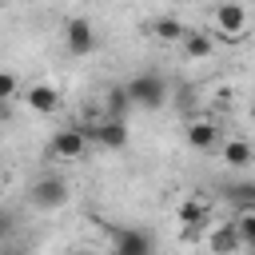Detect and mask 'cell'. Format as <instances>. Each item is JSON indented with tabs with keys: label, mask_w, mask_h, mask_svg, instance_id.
Returning a JSON list of instances; mask_svg holds the SVG:
<instances>
[{
	"label": "cell",
	"mask_w": 255,
	"mask_h": 255,
	"mask_svg": "<svg viewBox=\"0 0 255 255\" xmlns=\"http://www.w3.org/2000/svg\"><path fill=\"white\" fill-rule=\"evenodd\" d=\"M128 92V104L131 108H143V112H159L167 100H171V84L159 76V72H139L124 84Z\"/></svg>",
	"instance_id": "1"
},
{
	"label": "cell",
	"mask_w": 255,
	"mask_h": 255,
	"mask_svg": "<svg viewBox=\"0 0 255 255\" xmlns=\"http://www.w3.org/2000/svg\"><path fill=\"white\" fill-rule=\"evenodd\" d=\"M68 195H72V191H68L64 175H40V179L28 187V203L40 207V211H56V207H64Z\"/></svg>",
	"instance_id": "2"
},
{
	"label": "cell",
	"mask_w": 255,
	"mask_h": 255,
	"mask_svg": "<svg viewBox=\"0 0 255 255\" xmlns=\"http://www.w3.org/2000/svg\"><path fill=\"white\" fill-rule=\"evenodd\" d=\"M96 44H100V36H96V24H92L88 16L64 20V48H68L72 56H92Z\"/></svg>",
	"instance_id": "3"
},
{
	"label": "cell",
	"mask_w": 255,
	"mask_h": 255,
	"mask_svg": "<svg viewBox=\"0 0 255 255\" xmlns=\"http://www.w3.org/2000/svg\"><path fill=\"white\" fill-rule=\"evenodd\" d=\"M88 143H92V135H88L80 124H72V128H60V131L52 135V159H84Z\"/></svg>",
	"instance_id": "4"
},
{
	"label": "cell",
	"mask_w": 255,
	"mask_h": 255,
	"mask_svg": "<svg viewBox=\"0 0 255 255\" xmlns=\"http://www.w3.org/2000/svg\"><path fill=\"white\" fill-rule=\"evenodd\" d=\"M215 28L223 40H243L247 36V8L239 0H223L215 8Z\"/></svg>",
	"instance_id": "5"
},
{
	"label": "cell",
	"mask_w": 255,
	"mask_h": 255,
	"mask_svg": "<svg viewBox=\"0 0 255 255\" xmlns=\"http://www.w3.org/2000/svg\"><path fill=\"white\" fill-rule=\"evenodd\" d=\"M175 219H179V239H183V243L199 239V235L211 227V223H207L211 215H207V207H203L199 199H183V203H179V211H175Z\"/></svg>",
	"instance_id": "6"
},
{
	"label": "cell",
	"mask_w": 255,
	"mask_h": 255,
	"mask_svg": "<svg viewBox=\"0 0 255 255\" xmlns=\"http://www.w3.org/2000/svg\"><path fill=\"white\" fill-rule=\"evenodd\" d=\"M183 139H187L191 151H207V147H215L219 128H215V120H207V116H191V120L183 124Z\"/></svg>",
	"instance_id": "7"
},
{
	"label": "cell",
	"mask_w": 255,
	"mask_h": 255,
	"mask_svg": "<svg viewBox=\"0 0 255 255\" xmlns=\"http://www.w3.org/2000/svg\"><path fill=\"white\" fill-rule=\"evenodd\" d=\"M20 100H24V104H28L32 112H40V116H52V112L60 108V88H56V84H44V80H40V84H28Z\"/></svg>",
	"instance_id": "8"
},
{
	"label": "cell",
	"mask_w": 255,
	"mask_h": 255,
	"mask_svg": "<svg viewBox=\"0 0 255 255\" xmlns=\"http://www.w3.org/2000/svg\"><path fill=\"white\" fill-rule=\"evenodd\" d=\"M92 139H96L100 147H108V151H120V147H128V120H124V116H108L104 124H96Z\"/></svg>",
	"instance_id": "9"
},
{
	"label": "cell",
	"mask_w": 255,
	"mask_h": 255,
	"mask_svg": "<svg viewBox=\"0 0 255 255\" xmlns=\"http://www.w3.org/2000/svg\"><path fill=\"white\" fill-rule=\"evenodd\" d=\"M207 247H211V255H235V251H243L239 227H235V223H215V227H207Z\"/></svg>",
	"instance_id": "10"
},
{
	"label": "cell",
	"mask_w": 255,
	"mask_h": 255,
	"mask_svg": "<svg viewBox=\"0 0 255 255\" xmlns=\"http://www.w3.org/2000/svg\"><path fill=\"white\" fill-rule=\"evenodd\" d=\"M219 155H223V163H227V167L243 171V167H251V163H255V143H251V139H243V135H231V139H223Z\"/></svg>",
	"instance_id": "11"
},
{
	"label": "cell",
	"mask_w": 255,
	"mask_h": 255,
	"mask_svg": "<svg viewBox=\"0 0 255 255\" xmlns=\"http://www.w3.org/2000/svg\"><path fill=\"white\" fill-rule=\"evenodd\" d=\"M112 255H151V235L139 231V227H120Z\"/></svg>",
	"instance_id": "12"
},
{
	"label": "cell",
	"mask_w": 255,
	"mask_h": 255,
	"mask_svg": "<svg viewBox=\"0 0 255 255\" xmlns=\"http://www.w3.org/2000/svg\"><path fill=\"white\" fill-rule=\"evenodd\" d=\"M151 36H155L159 44H183L187 28H183V20H175V16H155V20H151Z\"/></svg>",
	"instance_id": "13"
},
{
	"label": "cell",
	"mask_w": 255,
	"mask_h": 255,
	"mask_svg": "<svg viewBox=\"0 0 255 255\" xmlns=\"http://www.w3.org/2000/svg\"><path fill=\"white\" fill-rule=\"evenodd\" d=\"M183 52H187L191 60H207V56L215 52L211 32H203V28H187V36H183Z\"/></svg>",
	"instance_id": "14"
},
{
	"label": "cell",
	"mask_w": 255,
	"mask_h": 255,
	"mask_svg": "<svg viewBox=\"0 0 255 255\" xmlns=\"http://www.w3.org/2000/svg\"><path fill=\"white\" fill-rule=\"evenodd\" d=\"M235 227H239L243 251H247V255H255V211H243V215L235 219Z\"/></svg>",
	"instance_id": "15"
},
{
	"label": "cell",
	"mask_w": 255,
	"mask_h": 255,
	"mask_svg": "<svg viewBox=\"0 0 255 255\" xmlns=\"http://www.w3.org/2000/svg\"><path fill=\"white\" fill-rule=\"evenodd\" d=\"M227 199L243 203V211H255V183H235V187H227Z\"/></svg>",
	"instance_id": "16"
},
{
	"label": "cell",
	"mask_w": 255,
	"mask_h": 255,
	"mask_svg": "<svg viewBox=\"0 0 255 255\" xmlns=\"http://www.w3.org/2000/svg\"><path fill=\"white\" fill-rule=\"evenodd\" d=\"M16 96H20V80H16L12 72H0V100H8V104H12Z\"/></svg>",
	"instance_id": "17"
},
{
	"label": "cell",
	"mask_w": 255,
	"mask_h": 255,
	"mask_svg": "<svg viewBox=\"0 0 255 255\" xmlns=\"http://www.w3.org/2000/svg\"><path fill=\"white\" fill-rule=\"evenodd\" d=\"M171 96H175V104L187 112V108H195V96H199V88H195V84H183V88H175Z\"/></svg>",
	"instance_id": "18"
},
{
	"label": "cell",
	"mask_w": 255,
	"mask_h": 255,
	"mask_svg": "<svg viewBox=\"0 0 255 255\" xmlns=\"http://www.w3.org/2000/svg\"><path fill=\"white\" fill-rule=\"evenodd\" d=\"M12 231V211H0V235Z\"/></svg>",
	"instance_id": "19"
},
{
	"label": "cell",
	"mask_w": 255,
	"mask_h": 255,
	"mask_svg": "<svg viewBox=\"0 0 255 255\" xmlns=\"http://www.w3.org/2000/svg\"><path fill=\"white\" fill-rule=\"evenodd\" d=\"M12 116V108H8V100H0V120H8Z\"/></svg>",
	"instance_id": "20"
},
{
	"label": "cell",
	"mask_w": 255,
	"mask_h": 255,
	"mask_svg": "<svg viewBox=\"0 0 255 255\" xmlns=\"http://www.w3.org/2000/svg\"><path fill=\"white\" fill-rule=\"evenodd\" d=\"M0 255H28V251H20V247H8V251H0Z\"/></svg>",
	"instance_id": "21"
},
{
	"label": "cell",
	"mask_w": 255,
	"mask_h": 255,
	"mask_svg": "<svg viewBox=\"0 0 255 255\" xmlns=\"http://www.w3.org/2000/svg\"><path fill=\"white\" fill-rule=\"evenodd\" d=\"M251 124H255V104H251Z\"/></svg>",
	"instance_id": "22"
}]
</instances>
